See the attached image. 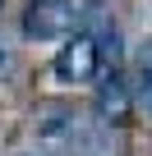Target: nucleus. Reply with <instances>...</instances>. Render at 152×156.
Wrapping results in <instances>:
<instances>
[{
  "label": "nucleus",
  "mask_w": 152,
  "mask_h": 156,
  "mask_svg": "<svg viewBox=\"0 0 152 156\" xmlns=\"http://www.w3.org/2000/svg\"><path fill=\"white\" fill-rule=\"evenodd\" d=\"M92 0H32L23 14V37H69L92 19Z\"/></svg>",
  "instance_id": "1"
},
{
  "label": "nucleus",
  "mask_w": 152,
  "mask_h": 156,
  "mask_svg": "<svg viewBox=\"0 0 152 156\" xmlns=\"http://www.w3.org/2000/svg\"><path fill=\"white\" fill-rule=\"evenodd\" d=\"M9 69H14V46H9V41H0V78H5Z\"/></svg>",
  "instance_id": "5"
},
{
  "label": "nucleus",
  "mask_w": 152,
  "mask_h": 156,
  "mask_svg": "<svg viewBox=\"0 0 152 156\" xmlns=\"http://www.w3.org/2000/svg\"><path fill=\"white\" fill-rule=\"evenodd\" d=\"M134 101L152 115V46L143 51V64H138V92H134Z\"/></svg>",
  "instance_id": "4"
},
{
  "label": "nucleus",
  "mask_w": 152,
  "mask_h": 156,
  "mask_svg": "<svg viewBox=\"0 0 152 156\" xmlns=\"http://www.w3.org/2000/svg\"><path fill=\"white\" fill-rule=\"evenodd\" d=\"M23 156H42V151H23Z\"/></svg>",
  "instance_id": "6"
},
{
  "label": "nucleus",
  "mask_w": 152,
  "mask_h": 156,
  "mask_svg": "<svg viewBox=\"0 0 152 156\" xmlns=\"http://www.w3.org/2000/svg\"><path fill=\"white\" fill-rule=\"evenodd\" d=\"M0 5H5V0H0Z\"/></svg>",
  "instance_id": "7"
},
{
  "label": "nucleus",
  "mask_w": 152,
  "mask_h": 156,
  "mask_svg": "<svg viewBox=\"0 0 152 156\" xmlns=\"http://www.w3.org/2000/svg\"><path fill=\"white\" fill-rule=\"evenodd\" d=\"M97 64H102L97 37H88V32H74L69 46H60V55H55V73L65 78V83H88V78L97 73Z\"/></svg>",
  "instance_id": "2"
},
{
  "label": "nucleus",
  "mask_w": 152,
  "mask_h": 156,
  "mask_svg": "<svg viewBox=\"0 0 152 156\" xmlns=\"http://www.w3.org/2000/svg\"><path fill=\"white\" fill-rule=\"evenodd\" d=\"M97 110H102V119H111V124H124L129 110H134V92H129V83H124L115 69L106 73V83L97 87Z\"/></svg>",
  "instance_id": "3"
}]
</instances>
